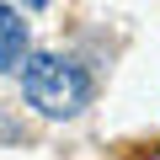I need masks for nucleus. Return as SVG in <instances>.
Masks as SVG:
<instances>
[{
    "label": "nucleus",
    "mask_w": 160,
    "mask_h": 160,
    "mask_svg": "<svg viewBox=\"0 0 160 160\" xmlns=\"http://www.w3.org/2000/svg\"><path fill=\"white\" fill-rule=\"evenodd\" d=\"M22 59H27V22L11 6H0V69H16Z\"/></svg>",
    "instance_id": "obj_2"
},
{
    "label": "nucleus",
    "mask_w": 160,
    "mask_h": 160,
    "mask_svg": "<svg viewBox=\"0 0 160 160\" xmlns=\"http://www.w3.org/2000/svg\"><path fill=\"white\" fill-rule=\"evenodd\" d=\"M22 6H27V11H43V6H48V0H22Z\"/></svg>",
    "instance_id": "obj_4"
},
{
    "label": "nucleus",
    "mask_w": 160,
    "mask_h": 160,
    "mask_svg": "<svg viewBox=\"0 0 160 160\" xmlns=\"http://www.w3.org/2000/svg\"><path fill=\"white\" fill-rule=\"evenodd\" d=\"M22 96L43 118H75L91 96V80L80 75V64H69L59 53H27L22 59Z\"/></svg>",
    "instance_id": "obj_1"
},
{
    "label": "nucleus",
    "mask_w": 160,
    "mask_h": 160,
    "mask_svg": "<svg viewBox=\"0 0 160 160\" xmlns=\"http://www.w3.org/2000/svg\"><path fill=\"white\" fill-rule=\"evenodd\" d=\"M0 139H16V144H22L27 133H22V123H6V118H0Z\"/></svg>",
    "instance_id": "obj_3"
}]
</instances>
